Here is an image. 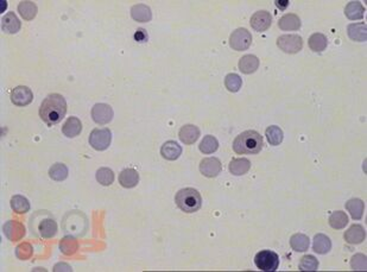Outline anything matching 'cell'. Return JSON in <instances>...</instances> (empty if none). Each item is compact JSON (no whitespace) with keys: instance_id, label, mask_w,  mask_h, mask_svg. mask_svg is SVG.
I'll return each mask as SVG.
<instances>
[{"instance_id":"6da1fadb","label":"cell","mask_w":367,"mask_h":272,"mask_svg":"<svg viewBox=\"0 0 367 272\" xmlns=\"http://www.w3.org/2000/svg\"><path fill=\"white\" fill-rule=\"evenodd\" d=\"M67 113L66 99L61 94H49L40 107V116L47 125H56Z\"/></svg>"},{"instance_id":"7a4b0ae2","label":"cell","mask_w":367,"mask_h":272,"mask_svg":"<svg viewBox=\"0 0 367 272\" xmlns=\"http://www.w3.org/2000/svg\"><path fill=\"white\" fill-rule=\"evenodd\" d=\"M264 146L263 137L255 130L245 131L233 142V150L238 154H256Z\"/></svg>"},{"instance_id":"3957f363","label":"cell","mask_w":367,"mask_h":272,"mask_svg":"<svg viewBox=\"0 0 367 272\" xmlns=\"http://www.w3.org/2000/svg\"><path fill=\"white\" fill-rule=\"evenodd\" d=\"M177 207L184 213H195L202 206L201 194L194 188H184L177 191L175 196Z\"/></svg>"},{"instance_id":"277c9868","label":"cell","mask_w":367,"mask_h":272,"mask_svg":"<svg viewBox=\"0 0 367 272\" xmlns=\"http://www.w3.org/2000/svg\"><path fill=\"white\" fill-rule=\"evenodd\" d=\"M256 266L264 272H275L279 266V257L276 252L263 250L255 257Z\"/></svg>"},{"instance_id":"5b68a950","label":"cell","mask_w":367,"mask_h":272,"mask_svg":"<svg viewBox=\"0 0 367 272\" xmlns=\"http://www.w3.org/2000/svg\"><path fill=\"white\" fill-rule=\"evenodd\" d=\"M112 142V132L109 128H95L89 134V144L96 151L108 149Z\"/></svg>"},{"instance_id":"8992f818","label":"cell","mask_w":367,"mask_h":272,"mask_svg":"<svg viewBox=\"0 0 367 272\" xmlns=\"http://www.w3.org/2000/svg\"><path fill=\"white\" fill-rule=\"evenodd\" d=\"M252 36L247 29L239 28L234 30L229 36V47L237 51H244L251 47Z\"/></svg>"},{"instance_id":"52a82bcc","label":"cell","mask_w":367,"mask_h":272,"mask_svg":"<svg viewBox=\"0 0 367 272\" xmlns=\"http://www.w3.org/2000/svg\"><path fill=\"white\" fill-rule=\"evenodd\" d=\"M277 47L285 54H297L303 48V40L298 35H283L278 37Z\"/></svg>"},{"instance_id":"ba28073f","label":"cell","mask_w":367,"mask_h":272,"mask_svg":"<svg viewBox=\"0 0 367 272\" xmlns=\"http://www.w3.org/2000/svg\"><path fill=\"white\" fill-rule=\"evenodd\" d=\"M90 114H92L94 123L99 124V125H106V124L112 122L114 113H113V109L109 105L96 104L93 106Z\"/></svg>"},{"instance_id":"9c48e42d","label":"cell","mask_w":367,"mask_h":272,"mask_svg":"<svg viewBox=\"0 0 367 272\" xmlns=\"http://www.w3.org/2000/svg\"><path fill=\"white\" fill-rule=\"evenodd\" d=\"M33 100L32 90L26 86H18L11 92V101L13 105L20 106V107H24L31 104Z\"/></svg>"},{"instance_id":"30bf717a","label":"cell","mask_w":367,"mask_h":272,"mask_svg":"<svg viewBox=\"0 0 367 272\" xmlns=\"http://www.w3.org/2000/svg\"><path fill=\"white\" fill-rule=\"evenodd\" d=\"M221 162L215 157L203 158L201 163H200V172H201L204 177H208V179L217 177L219 173L221 172Z\"/></svg>"},{"instance_id":"8fae6325","label":"cell","mask_w":367,"mask_h":272,"mask_svg":"<svg viewBox=\"0 0 367 272\" xmlns=\"http://www.w3.org/2000/svg\"><path fill=\"white\" fill-rule=\"evenodd\" d=\"M4 234L11 241H20L25 236V227L22 222L17 220L7 221L3 227Z\"/></svg>"},{"instance_id":"7c38bea8","label":"cell","mask_w":367,"mask_h":272,"mask_svg":"<svg viewBox=\"0 0 367 272\" xmlns=\"http://www.w3.org/2000/svg\"><path fill=\"white\" fill-rule=\"evenodd\" d=\"M249 23H251V26L256 30V31L264 32L271 26L272 16L270 14V12H267V11H264V10L257 11V12L251 17Z\"/></svg>"},{"instance_id":"4fadbf2b","label":"cell","mask_w":367,"mask_h":272,"mask_svg":"<svg viewBox=\"0 0 367 272\" xmlns=\"http://www.w3.org/2000/svg\"><path fill=\"white\" fill-rule=\"evenodd\" d=\"M346 243L350 245H359L366 239V232L361 225H352L343 234Z\"/></svg>"},{"instance_id":"5bb4252c","label":"cell","mask_w":367,"mask_h":272,"mask_svg":"<svg viewBox=\"0 0 367 272\" xmlns=\"http://www.w3.org/2000/svg\"><path fill=\"white\" fill-rule=\"evenodd\" d=\"M179 137L180 141L184 143L187 145L194 144L195 142H198V139L200 138V128L195 125H191V124H188V125H184L181 127V130L179 132Z\"/></svg>"},{"instance_id":"9a60e30c","label":"cell","mask_w":367,"mask_h":272,"mask_svg":"<svg viewBox=\"0 0 367 272\" xmlns=\"http://www.w3.org/2000/svg\"><path fill=\"white\" fill-rule=\"evenodd\" d=\"M347 35L355 42H366L367 26L366 23H353L347 26Z\"/></svg>"},{"instance_id":"2e32d148","label":"cell","mask_w":367,"mask_h":272,"mask_svg":"<svg viewBox=\"0 0 367 272\" xmlns=\"http://www.w3.org/2000/svg\"><path fill=\"white\" fill-rule=\"evenodd\" d=\"M57 224L51 218L42 219L37 225V232L42 238H47V239L48 238H54L57 233Z\"/></svg>"},{"instance_id":"e0dca14e","label":"cell","mask_w":367,"mask_h":272,"mask_svg":"<svg viewBox=\"0 0 367 272\" xmlns=\"http://www.w3.org/2000/svg\"><path fill=\"white\" fill-rule=\"evenodd\" d=\"M278 26L283 31H297L302 26L301 18L298 17L297 14L294 13L284 14V16L278 21Z\"/></svg>"},{"instance_id":"ac0fdd59","label":"cell","mask_w":367,"mask_h":272,"mask_svg":"<svg viewBox=\"0 0 367 272\" xmlns=\"http://www.w3.org/2000/svg\"><path fill=\"white\" fill-rule=\"evenodd\" d=\"M131 17L132 20L138 23H146L152 20V12L145 4H137V5L132 6Z\"/></svg>"},{"instance_id":"d6986e66","label":"cell","mask_w":367,"mask_h":272,"mask_svg":"<svg viewBox=\"0 0 367 272\" xmlns=\"http://www.w3.org/2000/svg\"><path fill=\"white\" fill-rule=\"evenodd\" d=\"M161 154L163 158L168 161H176L181 154H182V147L180 146L179 143L169 141L165 142L161 147Z\"/></svg>"},{"instance_id":"ffe728a7","label":"cell","mask_w":367,"mask_h":272,"mask_svg":"<svg viewBox=\"0 0 367 272\" xmlns=\"http://www.w3.org/2000/svg\"><path fill=\"white\" fill-rule=\"evenodd\" d=\"M82 131V124L80 119L76 116H70L67 119V122L63 124L62 132L63 134L68 138H75L81 133Z\"/></svg>"},{"instance_id":"44dd1931","label":"cell","mask_w":367,"mask_h":272,"mask_svg":"<svg viewBox=\"0 0 367 272\" xmlns=\"http://www.w3.org/2000/svg\"><path fill=\"white\" fill-rule=\"evenodd\" d=\"M119 183L124 188H134L139 183V173L134 169H125L119 173Z\"/></svg>"},{"instance_id":"7402d4cb","label":"cell","mask_w":367,"mask_h":272,"mask_svg":"<svg viewBox=\"0 0 367 272\" xmlns=\"http://www.w3.org/2000/svg\"><path fill=\"white\" fill-rule=\"evenodd\" d=\"M238 67L241 73L246 75L253 74L259 68V59L255 55H245L239 60Z\"/></svg>"},{"instance_id":"603a6c76","label":"cell","mask_w":367,"mask_h":272,"mask_svg":"<svg viewBox=\"0 0 367 272\" xmlns=\"http://www.w3.org/2000/svg\"><path fill=\"white\" fill-rule=\"evenodd\" d=\"M22 28L21 21L13 12L6 13L2 20V29L6 33H17Z\"/></svg>"},{"instance_id":"cb8c5ba5","label":"cell","mask_w":367,"mask_h":272,"mask_svg":"<svg viewBox=\"0 0 367 272\" xmlns=\"http://www.w3.org/2000/svg\"><path fill=\"white\" fill-rule=\"evenodd\" d=\"M313 250L314 252H316L317 255H327V253L332 250L331 239L322 233L316 234V236L314 237Z\"/></svg>"},{"instance_id":"d4e9b609","label":"cell","mask_w":367,"mask_h":272,"mask_svg":"<svg viewBox=\"0 0 367 272\" xmlns=\"http://www.w3.org/2000/svg\"><path fill=\"white\" fill-rule=\"evenodd\" d=\"M346 209L348 210V213L351 214V217L353 220H360L364 215V209H365V203L360 199H351L346 202Z\"/></svg>"},{"instance_id":"484cf974","label":"cell","mask_w":367,"mask_h":272,"mask_svg":"<svg viewBox=\"0 0 367 272\" xmlns=\"http://www.w3.org/2000/svg\"><path fill=\"white\" fill-rule=\"evenodd\" d=\"M345 14L350 21L362 20L365 14V7L360 2H350L345 7Z\"/></svg>"},{"instance_id":"4316f807","label":"cell","mask_w":367,"mask_h":272,"mask_svg":"<svg viewBox=\"0 0 367 272\" xmlns=\"http://www.w3.org/2000/svg\"><path fill=\"white\" fill-rule=\"evenodd\" d=\"M249 168H251V162L246 158H237L233 160L228 165L229 172L234 176H241L245 175L246 172H248Z\"/></svg>"},{"instance_id":"83f0119b","label":"cell","mask_w":367,"mask_h":272,"mask_svg":"<svg viewBox=\"0 0 367 272\" xmlns=\"http://www.w3.org/2000/svg\"><path fill=\"white\" fill-rule=\"evenodd\" d=\"M308 45L313 51L322 52L326 50V48L328 45V40H327V37L323 35V33L316 32V33H313V35L309 37Z\"/></svg>"},{"instance_id":"f1b7e54d","label":"cell","mask_w":367,"mask_h":272,"mask_svg":"<svg viewBox=\"0 0 367 272\" xmlns=\"http://www.w3.org/2000/svg\"><path fill=\"white\" fill-rule=\"evenodd\" d=\"M310 245V240L308 236L302 233H296L290 238V246L296 252H305L308 251Z\"/></svg>"},{"instance_id":"f546056e","label":"cell","mask_w":367,"mask_h":272,"mask_svg":"<svg viewBox=\"0 0 367 272\" xmlns=\"http://www.w3.org/2000/svg\"><path fill=\"white\" fill-rule=\"evenodd\" d=\"M18 12L22 16L23 20L25 21H32L37 14V6L35 3L32 2H21L18 5Z\"/></svg>"},{"instance_id":"4dcf8cb0","label":"cell","mask_w":367,"mask_h":272,"mask_svg":"<svg viewBox=\"0 0 367 272\" xmlns=\"http://www.w3.org/2000/svg\"><path fill=\"white\" fill-rule=\"evenodd\" d=\"M329 225H331L332 228L334 229H342L345 228L348 224V217L345 211L342 210H336L333 211L329 217Z\"/></svg>"},{"instance_id":"1f68e13d","label":"cell","mask_w":367,"mask_h":272,"mask_svg":"<svg viewBox=\"0 0 367 272\" xmlns=\"http://www.w3.org/2000/svg\"><path fill=\"white\" fill-rule=\"evenodd\" d=\"M11 208L17 214H25L30 210V202L22 195H14L11 199Z\"/></svg>"},{"instance_id":"d6a6232c","label":"cell","mask_w":367,"mask_h":272,"mask_svg":"<svg viewBox=\"0 0 367 272\" xmlns=\"http://www.w3.org/2000/svg\"><path fill=\"white\" fill-rule=\"evenodd\" d=\"M265 135L267 138L268 144L274 145V146L281 144V143L283 142V137H284L282 128L276 126V125L268 126L265 131Z\"/></svg>"},{"instance_id":"836d02e7","label":"cell","mask_w":367,"mask_h":272,"mask_svg":"<svg viewBox=\"0 0 367 272\" xmlns=\"http://www.w3.org/2000/svg\"><path fill=\"white\" fill-rule=\"evenodd\" d=\"M199 149H200V151H201V152L204 153V154L214 153L215 151H217V150L219 149V142H218V139L215 138L214 135H210V134L206 135V137H203L202 142L200 143Z\"/></svg>"},{"instance_id":"e575fe53","label":"cell","mask_w":367,"mask_h":272,"mask_svg":"<svg viewBox=\"0 0 367 272\" xmlns=\"http://www.w3.org/2000/svg\"><path fill=\"white\" fill-rule=\"evenodd\" d=\"M78 248H79V244L76 239L70 236L64 237L61 240V243H60V250H61L63 255L66 256L74 255V253L78 251Z\"/></svg>"},{"instance_id":"d590c367","label":"cell","mask_w":367,"mask_h":272,"mask_svg":"<svg viewBox=\"0 0 367 272\" xmlns=\"http://www.w3.org/2000/svg\"><path fill=\"white\" fill-rule=\"evenodd\" d=\"M49 176L56 182H61L68 177V168L63 163H55L49 169Z\"/></svg>"},{"instance_id":"8d00e7d4","label":"cell","mask_w":367,"mask_h":272,"mask_svg":"<svg viewBox=\"0 0 367 272\" xmlns=\"http://www.w3.org/2000/svg\"><path fill=\"white\" fill-rule=\"evenodd\" d=\"M95 177L98 182L104 187L111 186V184L114 182V172L109 168H100L96 171Z\"/></svg>"},{"instance_id":"74e56055","label":"cell","mask_w":367,"mask_h":272,"mask_svg":"<svg viewBox=\"0 0 367 272\" xmlns=\"http://www.w3.org/2000/svg\"><path fill=\"white\" fill-rule=\"evenodd\" d=\"M225 86L230 93H237L239 92L241 86H243V80L238 74H228L225 77Z\"/></svg>"},{"instance_id":"f35d334b","label":"cell","mask_w":367,"mask_h":272,"mask_svg":"<svg viewBox=\"0 0 367 272\" xmlns=\"http://www.w3.org/2000/svg\"><path fill=\"white\" fill-rule=\"evenodd\" d=\"M301 271H316L319 269V260L314 256L306 255L301 258V262L298 264Z\"/></svg>"},{"instance_id":"ab89813d","label":"cell","mask_w":367,"mask_h":272,"mask_svg":"<svg viewBox=\"0 0 367 272\" xmlns=\"http://www.w3.org/2000/svg\"><path fill=\"white\" fill-rule=\"evenodd\" d=\"M366 256L361 255V253H358L352 257L351 259V267L353 270H359V271H365L367 269V262H366Z\"/></svg>"},{"instance_id":"60d3db41","label":"cell","mask_w":367,"mask_h":272,"mask_svg":"<svg viewBox=\"0 0 367 272\" xmlns=\"http://www.w3.org/2000/svg\"><path fill=\"white\" fill-rule=\"evenodd\" d=\"M32 252H33V248L29 243H23L21 245H18L16 248L17 258H20L22 260H26V259L31 258Z\"/></svg>"},{"instance_id":"b9f144b4","label":"cell","mask_w":367,"mask_h":272,"mask_svg":"<svg viewBox=\"0 0 367 272\" xmlns=\"http://www.w3.org/2000/svg\"><path fill=\"white\" fill-rule=\"evenodd\" d=\"M134 40L139 43H144L147 41V33L144 29H138L134 33Z\"/></svg>"},{"instance_id":"7bdbcfd3","label":"cell","mask_w":367,"mask_h":272,"mask_svg":"<svg viewBox=\"0 0 367 272\" xmlns=\"http://www.w3.org/2000/svg\"><path fill=\"white\" fill-rule=\"evenodd\" d=\"M54 271H71V267L64 263H60L57 265H55Z\"/></svg>"},{"instance_id":"ee69618b","label":"cell","mask_w":367,"mask_h":272,"mask_svg":"<svg viewBox=\"0 0 367 272\" xmlns=\"http://www.w3.org/2000/svg\"><path fill=\"white\" fill-rule=\"evenodd\" d=\"M276 5H277V7H279L281 10H284L289 6V2H287V0H284V2H281V0H279V2H276Z\"/></svg>"},{"instance_id":"f6af8a7d","label":"cell","mask_w":367,"mask_h":272,"mask_svg":"<svg viewBox=\"0 0 367 272\" xmlns=\"http://www.w3.org/2000/svg\"><path fill=\"white\" fill-rule=\"evenodd\" d=\"M6 4H7L6 2H2V12L6 9Z\"/></svg>"}]
</instances>
